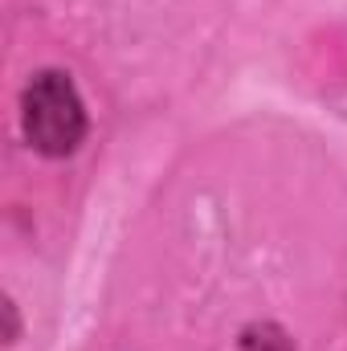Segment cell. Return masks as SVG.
I'll return each instance as SVG.
<instances>
[{
  "label": "cell",
  "instance_id": "obj_1",
  "mask_svg": "<svg viewBox=\"0 0 347 351\" xmlns=\"http://www.w3.org/2000/svg\"><path fill=\"white\" fill-rule=\"evenodd\" d=\"M21 110H25V135L41 156H53V160L70 156L86 135L82 98H78L74 82L58 70H45L25 86Z\"/></svg>",
  "mask_w": 347,
  "mask_h": 351
}]
</instances>
